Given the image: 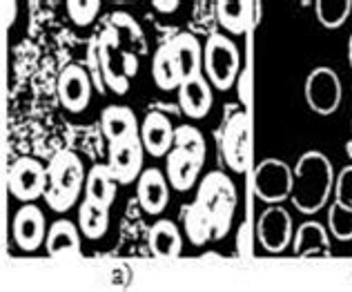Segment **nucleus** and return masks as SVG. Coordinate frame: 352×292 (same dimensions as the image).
Segmentation results:
<instances>
[{
    "label": "nucleus",
    "mask_w": 352,
    "mask_h": 292,
    "mask_svg": "<svg viewBox=\"0 0 352 292\" xmlns=\"http://www.w3.org/2000/svg\"><path fill=\"white\" fill-rule=\"evenodd\" d=\"M292 172L294 186L290 203L301 214H317L321 207H326L337 183V175L330 159L319 150H308L299 157Z\"/></svg>",
    "instance_id": "nucleus-1"
},
{
    "label": "nucleus",
    "mask_w": 352,
    "mask_h": 292,
    "mask_svg": "<svg viewBox=\"0 0 352 292\" xmlns=\"http://www.w3.org/2000/svg\"><path fill=\"white\" fill-rule=\"evenodd\" d=\"M85 181L87 172L78 154L72 150H58L47 163V188L43 199L54 212H67L76 205Z\"/></svg>",
    "instance_id": "nucleus-2"
},
{
    "label": "nucleus",
    "mask_w": 352,
    "mask_h": 292,
    "mask_svg": "<svg viewBox=\"0 0 352 292\" xmlns=\"http://www.w3.org/2000/svg\"><path fill=\"white\" fill-rule=\"evenodd\" d=\"M98 41V60L103 83L112 94L123 96L129 92V83L138 74V54L127 49L120 43L114 27L105 25L96 36Z\"/></svg>",
    "instance_id": "nucleus-3"
},
{
    "label": "nucleus",
    "mask_w": 352,
    "mask_h": 292,
    "mask_svg": "<svg viewBox=\"0 0 352 292\" xmlns=\"http://www.w3.org/2000/svg\"><path fill=\"white\" fill-rule=\"evenodd\" d=\"M197 201H201L208 207L212 221H214L212 241H221L230 232V227H232V218L236 210V188L232 183V179L226 172L219 170L208 172L199 183Z\"/></svg>",
    "instance_id": "nucleus-4"
},
{
    "label": "nucleus",
    "mask_w": 352,
    "mask_h": 292,
    "mask_svg": "<svg viewBox=\"0 0 352 292\" xmlns=\"http://www.w3.org/2000/svg\"><path fill=\"white\" fill-rule=\"evenodd\" d=\"M203 74L221 92L232 87L241 74V54L226 34H212L203 47Z\"/></svg>",
    "instance_id": "nucleus-5"
},
{
    "label": "nucleus",
    "mask_w": 352,
    "mask_h": 292,
    "mask_svg": "<svg viewBox=\"0 0 352 292\" xmlns=\"http://www.w3.org/2000/svg\"><path fill=\"white\" fill-rule=\"evenodd\" d=\"M221 154L232 172L243 175L248 170L252 157V118L245 109H239L226 118L221 132Z\"/></svg>",
    "instance_id": "nucleus-6"
},
{
    "label": "nucleus",
    "mask_w": 352,
    "mask_h": 292,
    "mask_svg": "<svg viewBox=\"0 0 352 292\" xmlns=\"http://www.w3.org/2000/svg\"><path fill=\"white\" fill-rule=\"evenodd\" d=\"M294 186V172L281 159H263L256 163L252 175L254 194L265 201L267 205H281L283 201H290Z\"/></svg>",
    "instance_id": "nucleus-7"
},
{
    "label": "nucleus",
    "mask_w": 352,
    "mask_h": 292,
    "mask_svg": "<svg viewBox=\"0 0 352 292\" xmlns=\"http://www.w3.org/2000/svg\"><path fill=\"white\" fill-rule=\"evenodd\" d=\"M305 103L319 116H332L341 105L344 98V85H341L339 74L332 67H314L303 85Z\"/></svg>",
    "instance_id": "nucleus-8"
},
{
    "label": "nucleus",
    "mask_w": 352,
    "mask_h": 292,
    "mask_svg": "<svg viewBox=\"0 0 352 292\" xmlns=\"http://www.w3.org/2000/svg\"><path fill=\"white\" fill-rule=\"evenodd\" d=\"M7 186L12 196L25 203L41 199L47 188V166L34 157H21L12 163L7 175Z\"/></svg>",
    "instance_id": "nucleus-9"
},
{
    "label": "nucleus",
    "mask_w": 352,
    "mask_h": 292,
    "mask_svg": "<svg viewBox=\"0 0 352 292\" xmlns=\"http://www.w3.org/2000/svg\"><path fill=\"white\" fill-rule=\"evenodd\" d=\"M256 239L270 254L288 250L294 239V223L288 210L283 205H267L256 221Z\"/></svg>",
    "instance_id": "nucleus-10"
},
{
    "label": "nucleus",
    "mask_w": 352,
    "mask_h": 292,
    "mask_svg": "<svg viewBox=\"0 0 352 292\" xmlns=\"http://www.w3.org/2000/svg\"><path fill=\"white\" fill-rule=\"evenodd\" d=\"M143 159H145V145L141 141V134L109 143L107 166L112 170L114 179L118 181V186H129L138 181V177L143 175Z\"/></svg>",
    "instance_id": "nucleus-11"
},
{
    "label": "nucleus",
    "mask_w": 352,
    "mask_h": 292,
    "mask_svg": "<svg viewBox=\"0 0 352 292\" xmlns=\"http://www.w3.org/2000/svg\"><path fill=\"white\" fill-rule=\"evenodd\" d=\"M58 100L60 105L67 109V112L78 114L82 109H87L89 100H91V92H94V80H91L89 71L72 63L67 65L58 76Z\"/></svg>",
    "instance_id": "nucleus-12"
},
{
    "label": "nucleus",
    "mask_w": 352,
    "mask_h": 292,
    "mask_svg": "<svg viewBox=\"0 0 352 292\" xmlns=\"http://www.w3.org/2000/svg\"><path fill=\"white\" fill-rule=\"evenodd\" d=\"M14 241L23 252H36L47 239V221L36 203H23L12 221Z\"/></svg>",
    "instance_id": "nucleus-13"
},
{
    "label": "nucleus",
    "mask_w": 352,
    "mask_h": 292,
    "mask_svg": "<svg viewBox=\"0 0 352 292\" xmlns=\"http://www.w3.org/2000/svg\"><path fill=\"white\" fill-rule=\"evenodd\" d=\"M214 103V96H212V83L208 80L206 74H197L185 78L181 87H179V109L181 114L194 118H206Z\"/></svg>",
    "instance_id": "nucleus-14"
},
{
    "label": "nucleus",
    "mask_w": 352,
    "mask_h": 292,
    "mask_svg": "<svg viewBox=\"0 0 352 292\" xmlns=\"http://www.w3.org/2000/svg\"><path fill=\"white\" fill-rule=\"evenodd\" d=\"M174 132L172 121L159 109H150L141 123V141L145 152L152 157H168V152L174 148Z\"/></svg>",
    "instance_id": "nucleus-15"
},
{
    "label": "nucleus",
    "mask_w": 352,
    "mask_h": 292,
    "mask_svg": "<svg viewBox=\"0 0 352 292\" xmlns=\"http://www.w3.org/2000/svg\"><path fill=\"white\" fill-rule=\"evenodd\" d=\"M292 252L301 259H312L321 257L328 259L332 254V241H330V230L319 221H303L294 230L292 239Z\"/></svg>",
    "instance_id": "nucleus-16"
},
{
    "label": "nucleus",
    "mask_w": 352,
    "mask_h": 292,
    "mask_svg": "<svg viewBox=\"0 0 352 292\" xmlns=\"http://www.w3.org/2000/svg\"><path fill=\"white\" fill-rule=\"evenodd\" d=\"M170 181L161 170L147 168L136 181V196L138 203L147 214H161L168 207L170 201Z\"/></svg>",
    "instance_id": "nucleus-17"
},
{
    "label": "nucleus",
    "mask_w": 352,
    "mask_h": 292,
    "mask_svg": "<svg viewBox=\"0 0 352 292\" xmlns=\"http://www.w3.org/2000/svg\"><path fill=\"white\" fill-rule=\"evenodd\" d=\"M201 168L203 163L197 157H192L188 150L172 148L165 157V177L176 192H188L197 186Z\"/></svg>",
    "instance_id": "nucleus-18"
},
{
    "label": "nucleus",
    "mask_w": 352,
    "mask_h": 292,
    "mask_svg": "<svg viewBox=\"0 0 352 292\" xmlns=\"http://www.w3.org/2000/svg\"><path fill=\"white\" fill-rule=\"evenodd\" d=\"M258 3L252 0H219L217 3V21L228 34L241 36L248 34L256 25Z\"/></svg>",
    "instance_id": "nucleus-19"
},
{
    "label": "nucleus",
    "mask_w": 352,
    "mask_h": 292,
    "mask_svg": "<svg viewBox=\"0 0 352 292\" xmlns=\"http://www.w3.org/2000/svg\"><path fill=\"white\" fill-rule=\"evenodd\" d=\"M100 130H103L107 143L123 141L129 136L141 134V125L136 121V114L127 105H107L100 112Z\"/></svg>",
    "instance_id": "nucleus-20"
},
{
    "label": "nucleus",
    "mask_w": 352,
    "mask_h": 292,
    "mask_svg": "<svg viewBox=\"0 0 352 292\" xmlns=\"http://www.w3.org/2000/svg\"><path fill=\"white\" fill-rule=\"evenodd\" d=\"M80 234L82 232L76 223H72L69 218H58L50 225L45 248L52 257H78L82 248Z\"/></svg>",
    "instance_id": "nucleus-21"
},
{
    "label": "nucleus",
    "mask_w": 352,
    "mask_h": 292,
    "mask_svg": "<svg viewBox=\"0 0 352 292\" xmlns=\"http://www.w3.org/2000/svg\"><path fill=\"white\" fill-rule=\"evenodd\" d=\"M165 43L170 45V49L174 52L176 60H179L183 78L203 74V45L197 36L190 34V32H181Z\"/></svg>",
    "instance_id": "nucleus-22"
},
{
    "label": "nucleus",
    "mask_w": 352,
    "mask_h": 292,
    "mask_svg": "<svg viewBox=\"0 0 352 292\" xmlns=\"http://www.w3.org/2000/svg\"><path fill=\"white\" fill-rule=\"evenodd\" d=\"M147 243H150V250L154 257L176 259V257H181V250H183V234L176 223L168 221V218H161V221H156L150 227Z\"/></svg>",
    "instance_id": "nucleus-23"
},
{
    "label": "nucleus",
    "mask_w": 352,
    "mask_h": 292,
    "mask_svg": "<svg viewBox=\"0 0 352 292\" xmlns=\"http://www.w3.org/2000/svg\"><path fill=\"white\" fill-rule=\"evenodd\" d=\"M183 234L188 236L192 245H206L212 241V234H214V221H212V214L208 212V207L201 203V201L194 199V203L183 207Z\"/></svg>",
    "instance_id": "nucleus-24"
},
{
    "label": "nucleus",
    "mask_w": 352,
    "mask_h": 292,
    "mask_svg": "<svg viewBox=\"0 0 352 292\" xmlns=\"http://www.w3.org/2000/svg\"><path fill=\"white\" fill-rule=\"evenodd\" d=\"M152 78L159 89L163 92H172V89H179L183 83V71L179 60H176L174 52L170 49L168 43H163L159 49L154 52L152 58Z\"/></svg>",
    "instance_id": "nucleus-25"
},
{
    "label": "nucleus",
    "mask_w": 352,
    "mask_h": 292,
    "mask_svg": "<svg viewBox=\"0 0 352 292\" xmlns=\"http://www.w3.org/2000/svg\"><path fill=\"white\" fill-rule=\"evenodd\" d=\"M116 188L118 181L114 179L112 170L105 163V166H94L87 172V181H85V199L94 201V203L112 207L114 199H116Z\"/></svg>",
    "instance_id": "nucleus-26"
},
{
    "label": "nucleus",
    "mask_w": 352,
    "mask_h": 292,
    "mask_svg": "<svg viewBox=\"0 0 352 292\" xmlns=\"http://www.w3.org/2000/svg\"><path fill=\"white\" fill-rule=\"evenodd\" d=\"M78 227L82 236H87L91 241L103 239L109 230V207L82 199L78 205Z\"/></svg>",
    "instance_id": "nucleus-27"
},
{
    "label": "nucleus",
    "mask_w": 352,
    "mask_h": 292,
    "mask_svg": "<svg viewBox=\"0 0 352 292\" xmlns=\"http://www.w3.org/2000/svg\"><path fill=\"white\" fill-rule=\"evenodd\" d=\"M107 25L114 27L120 43L125 45L127 49L136 52L138 56H143V54H147V43H145V34L141 30V25H138L136 21L129 14L125 12H116L107 18Z\"/></svg>",
    "instance_id": "nucleus-28"
},
{
    "label": "nucleus",
    "mask_w": 352,
    "mask_h": 292,
    "mask_svg": "<svg viewBox=\"0 0 352 292\" xmlns=\"http://www.w3.org/2000/svg\"><path fill=\"white\" fill-rule=\"evenodd\" d=\"M314 14L326 30H339L352 14V0H314Z\"/></svg>",
    "instance_id": "nucleus-29"
},
{
    "label": "nucleus",
    "mask_w": 352,
    "mask_h": 292,
    "mask_svg": "<svg viewBox=\"0 0 352 292\" xmlns=\"http://www.w3.org/2000/svg\"><path fill=\"white\" fill-rule=\"evenodd\" d=\"M328 230L337 241H352V205L332 201L328 207Z\"/></svg>",
    "instance_id": "nucleus-30"
},
{
    "label": "nucleus",
    "mask_w": 352,
    "mask_h": 292,
    "mask_svg": "<svg viewBox=\"0 0 352 292\" xmlns=\"http://www.w3.org/2000/svg\"><path fill=\"white\" fill-rule=\"evenodd\" d=\"M174 148L188 150L192 157H197L201 163H206V154H208V143L206 136L201 134L194 125H179L174 132Z\"/></svg>",
    "instance_id": "nucleus-31"
},
{
    "label": "nucleus",
    "mask_w": 352,
    "mask_h": 292,
    "mask_svg": "<svg viewBox=\"0 0 352 292\" xmlns=\"http://www.w3.org/2000/svg\"><path fill=\"white\" fill-rule=\"evenodd\" d=\"M100 5H103L100 0H67L65 9H67L69 21L76 27H89L96 21Z\"/></svg>",
    "instance_id": "nucleus-32"
},
{
    "label": "nucleus",
    "mask_w": 352,
    "mask_h": 292,
    "mask_svg": "<svg viewBox=\"0 0 352 292\" xmlns=\"http://www.w3.org/2000/svg\"><path fill=\"white\" fill-rule=\"evenodd\" d=\"M335 199L341 201V203H346V205H352V166H346L337 175Z\"/></svg>",
    "instance_id": "nucleus-33"
},
{
    "label": "nucleus",
    "mask_w": 352,
    "mask_h": 292,
    "mask_svg": "<svg viewBox=\"0 0 352 292\" xmlns=\"http://www.w3.org/2000/svg\"><path fill=\"white\" fill-rule=\"evenodd\" d=\"M152 7L161 14H172L181 7V0H152Z\"/></svg>",
    "instance_id": "nucleus-34"
},
{
    "label": "nucleus",
    "mask_w": 352,
    "mask_h": 292,
    "mask_svg": "<svg viewBox=\"0 0 352 292\" xmlns=\"http://www.w3.org/2000/svg\"><path fill=\"white\" fill-rule=\"evenodd\" d=\"M348 63H350V69H352V36L348 41Z\"/></svg>",
    "instance_id": "nucleus-35"
},
{
    "label": "nucleus",
    "mask_w": 352,
    "mask_h": 292,
    "mask_svg": "<svg viewBox=\"0 0 352 292\" xmlns=\"http://www.w3.org/2000/svg\"><path fill=\"white\" fill-rule=\"evenodd\" d=\"M350 130H352V123H350ZM346 154H348V157H350V161H352V139L346 143Z\"/></svg>",
    "instance_id": "nucleus-36"
}]
</instances>
